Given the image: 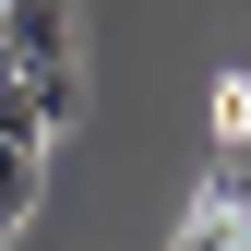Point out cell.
Segmentation results:
<instances>
[{
    "label": "cell",
    "instance_id": "obj_1",
    "mask_svg": "<svg viewBox=\"0 0 251 251\" xmlns=\"http://www.w3.org/2000/svg\"><path fill=\"white\" fill-rule=\"evenodd\" d=\"M168 251H251V203H239V179H215V192L192 203V227H179Z\"/></svg>",
    "mask_w": 251,
    "mask_h": 251
}]
</instances>
